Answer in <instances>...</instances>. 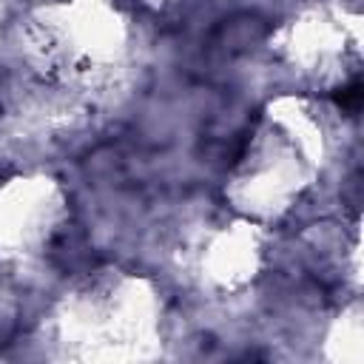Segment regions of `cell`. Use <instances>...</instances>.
Wrapping results in <instances>:
<instances>
[{
  "label": "cell",
  "mask_w": 364,
  "mask_h": 364,
  "mask_svg": "<svg viewBox=\"0 0 364 364\" xmlns=\"http://www.w3.org/2000/svg\"><path fill=\"white\" fill-rule=\"evenodd\" d=\"M316 154H321V131L313 128L307 111L270 108L230 179L233 208L247 219L287 213L316 173Z\"/></svg>",
  "instance_id": "cell-1"
},
{
  "label": "cell",
  "mask_w": 364,
  "mask_h": 364,
  "mask_svg": "<svg viewBox=\"0 0 364 364\" xmlns=\"http://www.w3.org/2000/svg\"><path fill=\"white\" fill-rule=\"evenodd\" d=\"M31 60L54 80H88L122 51V20L108 0H57L40 6L26 28Z\"/></svg>",
  "instance_id": "cell-2"
},
{
  "label": "cell",
  "mask_w": 364,
  "mask_h": 364,
  "mask_svg": "<svg viewBox=\"0 0 364 364\" xmlns=\"http://www.w3.org/2000/svg\"><path fill=\"white\" fill-rule=\"evenodd\" d=\"M0 196V245L14 256L46 250L63 225V202L48 179H17Z\"/></svg>",
  "instance_id": "cell-3"
},
{
  "label": "cell",
  "mask_w": 364,
  "mask_h": 364,
  "mask_svg": "<svg viewBox=\"0 0 364 364\" xmlns=\"http://www.w3.org/2000/svg\"><path fill=\"white\" fill-rule=\"evenodd\" d=\"M250 222L236 225H216L196 242V273L202 282L222 284V287H239L247 279L256 276L259 267V236Z\"/></svg>",
  "instance_id": "cell-4"
}]
</instances>
